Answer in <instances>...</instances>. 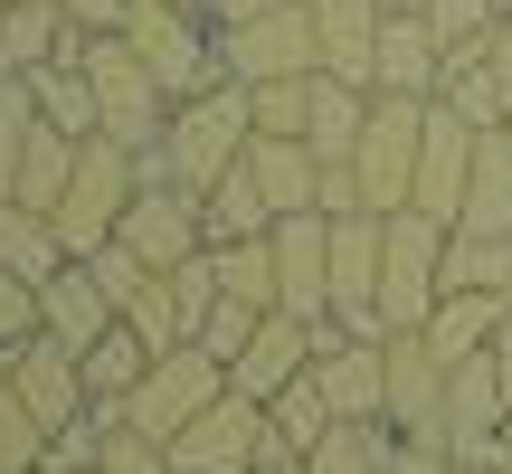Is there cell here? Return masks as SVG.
I'll return each instance as SVG.
<instances>
[{
    "label": "cell",
    "mask_w": 512,
    "mask_h": 474,
    "mask_svg": "<svg viewBox=\"0 0 512 474\" xmlns=\"http://www.w3.org/2000/svg\"><path fill=\"white\" fill-rule=\"evenodd\" d=\"M512 437V408H503V370H494V342L446 361V456H475V446Z\"/></svg>",
    "instance_id": "16"
},
{
    "label": "cell",
    "mask_w": 512,
    "mask_h": 474,
    "mask_svg": "<svg viewBox=\"0 0 512 474\" xmlns=\"http://www.w3.org/2000/svg\"><path fill=\"white\" fill-rule=\"evenodd\" d=\"M152 361H162V351H152L133 323H114L105 342L86 351V389H95V408H114V418H124V399L143 389V370H152Z\"/></svg>",
    "instance_id": "29"
},
{
    "label": "cell",
    "mask_w": 512,
    "mask_h": 474,
    "mask_svg": "<svg viewBox=\"0 0 512 474\" xmlns=\"http://www.w3.org/2000/svg\"><path fill=\"white\" fill-rule=\"evenodd\" d=\"M380 237H389L380 209H351V219H332V323H351V332H370V294H380Z\"/></svg>",
    "instance_id": "18"
},
{
    "label": "cell",
    "mask_w": 512,
    "mask_h": 474,
    "mask_svg": "<svg viewBox=\"0 0 512 474\" xmlns=\"http://www.w3.org/2000/svg\"><path fill=\"white\" fill-rule=\"evenodd\" d=\"M133 190H143V152H133V143H114V133H86L67 200L48 209V219H57V237H67V256H95V247H114V228H124Z\"/></svg>",
    "instance_id": "3"
},
{
    "label": "cell",
    "mask_w": 512,
    "mask_h": 474,
    "mask_svg": "<svg viewBox=\"0 0 512 474\" xmlns=\"http://www.w3.org/2000/svg\"><path fill=\"white\" fill-rule=\"evenodd\" d=\"M133 10H143V0H67V19H76V29H86V38H105V29H124Z\"/></svg>",
    "instance_id": "46"
},
{
    "label": "cell",
    "mask_w": 512,
    "mask_h": 474,
    "mask_svg": "<svg viewBox=\"0 0 512 474\" xmlns=\"http://www.w3.org/2000/svg\"><path fill=\"white\" fill-rule=\"evenodd\" d=\"M0 266H10V275H29V285H48V275L67 266V237H57V219H48V209L0 200Z\"/></svg>",
    "instance_id": "27"
},
{
    "label": "cell",
    "mask_w": 512,
    "mask_h": 474,
    "mask_svg": "<svg viewBox=\"0 0 512 474\" xmlns=\"http://www.w3.org/2000/svg\"><path fill=\"white\" fill-rule=\"evenodd\" d=\"M76 152H86V133H57L48 114H38L29 152H19V190H10V200H29V209H57V200H67V181H76Z\"/></svg>",
    "instance_id": "28"
},
{
    "label": "cell",
    "mask_w": 512,
    "mask_h": 474,
    "mask_svg": "<svg viewBox=\"0 0 512 474\" xmlns=\"http://www.w3.org/2000/svg\"><path fill=\"white\" fill-rule=\"evenodd\" d=\"M219 57L238 86H275V76H313L323 48H313V10L304 0H275L256 19H219Z\"/></svg>",
    "instance_id": "7"
},
{
    "label": "cell",
    "mask_w": 512,
    "mask_h": 474,
    "mask_svg": "<svg viewBox=\"0 0 512 474\" xmlns=\"http://www.w3.org/2000/svg\"><path fill=\"white\" fill-rule=\"evenodd\" d=\"M465 181H475V124L446 114V105H427V143H418V190H408V209H427V219L456 228Z\"/></svg>",
    "instance_id": "17"
},
{
    "label": "cell",
    "mask_w": 512,
    "mask_h": 474,
    "mask_svg": "<svg viewBox=\"0 0 512 474\" xmlns=\"http://www.w3.org/2000/svg\"><path fill=\"white\" fill-rule=\"evenodd\" d=\"M171 294H181V323L200 332L209 313H219V247H200V256H181V266H171Z\"/></svg>",
    "instance_id": "41"
},
{
    "label": "cell",
    "mask_w": 512,
    "mask_h": 474,
    "mask_svg": "<svg viewBox=\"0 0 512 474\" xmlns=\"http://www.w3.org/2000/svg\"><path fill=\"white\" fill-rule=\"evenodd\" d=\"M105 474H171V446L114 418V437H105Z\"/></svg>",
    "instance_id": "43"
},
{
    "label": "cell",
    "mask_w": 512,
    "mask_h": 474,
    "mask_svg": "<svg viewBox=\"0 0 512 474\" xmlns=\"http://www.w3.org/2000/svg\"><path fill=\"white\" fill-rule=\"evenodd\" d=\"M456 474H512V437H494V446H475V456H456Z\"/></svg>",
    "instance_id": "47"
},
{
    "label": "cell",
    "mask_w": 512,
    "mask_h": 474,
    "mask_svg": "<svg viewBox=\"0 0 512 474\" xmlns=\"http://www.w3.org/2000/svg\"><path fill=\"white\" fill-rule=\"evenodd\" d=\"M124 38L143 48V67L162 76V95H171V105H181V95H209V86H228L219 19H209V10H181V0H143V10L124 19Z\"/></svg>",
    "instance_id": "4"
},
{
    "label": "cell",
    "mask_w": 512,
    "mask_h": 474,
    "mask_svg": "<svg viewBox=\"0 0 512 474\" xmlns=\"http://www.w3.org/2000/svg\"><path fill=\"white\" fill-rule=\"evenodd\" d=\"M437 76H446V38L427 29V10H389L380 57H370V95H437Z\"/></svg>",
    "instance_id": "19"
},
{
    "label": "cell",
    "mask_w": 512,
    "mask_h": 474,
    "mask_svg": "<svg viewBox=\"0 0 512 474\" xmlns=\"http://www.w3.org/2000/svg\"><path fill=\"white\" fill-rule=\"evenodd\" d=\"M256 323H266V313H256V304H238V294H219V313H209V323L190 332V342H200L209 361H238V351L256 342Z\"/></svg>",
    "instance_id": "42"
},
{
    "label": "cell",
    "mask_w": 512,
    "mask_h": 474,
    "mask_svg": "<svg viewBox=\"0 0 512 474\" xmlns=\"http://www.w3.org/2000/svg\"><path fill=\"white\" fill-rule=\"evenodd\" d=\"M266 237H275V304L304 313V323H332V219L323 209H294Z\"/></svg>",
    "instance_id": "12"
},
{
    "label": "cell",
    "mask_w": 512,
    "mask_h": 474,
    "mask_svg": "<svg viewBox=\"0 0 512 474\" xmlns=\"http://www.w3.org/2000/svg\"><path fill=\"white\" fill-rule=\"evenodd\" d=\"M437 304H446V219H427V209H389L370 332H427Z\"/></svg>",
    "instance_id": "2"
},
{
    "label": "cell",
    "mask_w": 512,
    "mask_h": 474,
    "mask_svg": "<svg viewBox=\"0 0 512 474\" xmlns=\"http://www.w3.org/2000/svg\"><path fill=\"white\" fill-rule=\"evenodd\" d=\"M313 380H323L332 418H380V408H389V342H380V332H351V323H323Z\"/></svg>",
    "instance_id": "14"
},
{
    "label": "cell",
    "mask_w": 512,
    "mask_h": 474,
    "mask_svg": "<svg viewBox=\"0 0 512 474\" xmlns=\"http://www.w3.org/2000/svg\"><path fill=\"white\" fill-rule=\"evenodd\" d=\"M389 342V437H437L446 446V361L427 332H380Z\"/></svg>",
    "instance_id": "13"
},
{
    "label": "cell",
    "mask_w": 512,
    "mask_h": 474,
    "mask_svg": "<svg viewBox=\"0 0 512 474\" xmlns=\"http://www.w3.org/2000/svg\"><path fill=\"white\" fill-rule=\"evenodd\" d=\"M219 294L275 313V237H219Z\"/></svg>",
    "instance_id": "34"
},
{
    "label": "cell",
    "mask_w": 512,
    "mask_h": 474,
    "mask_svg": "<svg viewBox=\"0 0 512 474\" xmlns=\"http://www.w3.org/2000/svg\"><path fill=\"white\" fill-rule=\"evenodd\" d=\"M437 105H446V114H465V124H475V133H503V124H512V95H503L494 57H484V38H475V48H446Z\"/></svg>",
    "instance_id": "25"
},
{
    "label": "cell",
    "mask_w": 512,
    "mask_h": 474,
    "mask_svg": "<svg viewBox=\"0 0 512 474\" xmlns=\"http://www.w3.org/2000/svg\"><path fill=\"white\" fill-rule=\"evenodd\" d=\"M427 105H437V95H370V133H361V152H351V171H361V200L380 209V219L408 209V190H418Z\"/></svg>",
    "instance_id": "6"
},
{
    "label": "cell",
    "mask_w": 512,
    "mask_h": 474,
    "mask_svg": "<svg viewBox=\"0 0 512 474\" xmlns=\"http://www.w3.org/2000/svg\"><path fill=\"white\" fill-rule=\"evenodd\" d=\"M38 456H48V427H38V408L0 370V474H38Z\"/></svg>",
    "instance_id": "38"
},
{
    "label": "cell",
    "mask_w": 512,
    "mask_h": 474,
    "mask_svg": "<svg viewBox=\"0 0 512 474\" xmlns=\"http://www.w3.org/2000/svg\"><path fill=\"white\" fill-rule=\"evenodd\" d=\"M76 57H86V76H95L105 133H114V143H133V152H152L171 133V95H162V76L143 67V48H133L124 29H105V38H76Z\"/></svg>",
    "instance_id": "5"
},
{
    "label": "cell",
    "mask_w": 512,
    "mask_h": 474,
    "mask_svg": "<svg viewBox=\"0 0 512 474\" xmlns=\"http://www.w3.org/2000/svg\"><path fill=\"white\" fill-rule=\"evenodd\" d=\"M114 323H133L152 351H181V342H190V323H181V294H171V275H143V285L124 294V313H114Z\"/></svg>",
    "instance_id": "37"
},
{
    "label": "cell",
    "mask_w": 512,
    "mask_h": 474,
    "mask_svg": "<svg viewBox=\"0 0 512 474\" xmlns=\"http://www.w3.org/2000/svg\"><path fill=\"white\" fill-rule=\"evenodd\" d=\"M247 171H256V190H266L275 219H294V209H323V152L294 143V133H256V143H247Z\"/></svg>",
    "instance_id": "22"
},
{
    "label": "cell",
    "mask_w": 512,
    "mask_h": 474,
    "mask_svg": "<svg viewBox=\"0 0 512 474\" xmlns=\"http://www.w3.org/2000/svg\"><path fill=\"white\" fill-rule=\"evenodd\" d=\"M380 474H456V456H446L437 437H389V456H380Z\"/></svg>",
    "instance_id": "45"
},
{
    "label": "cell",
    "mask_w": 512,
    "mask_h": 474,
    "mask_svg": "<svg viewBox=\"0 0 512 474\" xmlns=\"http://www.w3.org/2000/svg\"><path fill=\"white\" fill-rule=\"evenodd\" d=\"M313 351H323V323H304V313H285V304H275L266 323H256V342L238 351V361H228V389L266 408L275 389H294V380L313 370Z\"/></svg>",
    "instance_id": "15"
},
{
    "label": "cell",
    "mask_w": 512,
    "mask_h": 474,
    "mask_svg": "<svg viewBox=\"0 0 512 474\" xmlns=\"http://www.w3.org/2000/svg\"><path fill=\"white\" fill-rule=\"evenodd\" d=\"M114 237H124L152 275H171L181 256H200V247H219V237H209V200L181 190V181H162V171H143V190H133V209H124Z\"/></svg>",
    "instance_id": "9"
},
{
    "label": "cell",
    "mask_w": 512,
    "mask_h": 474,
    "mask_svg": "<svg viewBox=\"0 0 512 474\" xmlns=\"http://www.w3.org/2000/svg\"><path fill=\"white\" fill-rule=\"evenodd\" d=\"M389 10H427V0H389Z\"/></svg>",
    "instance_id": "51"
},
{
    "label": "cell",
    "mask_w": 512,
    "mask_h": 474,
    "mask_svg": "<svg viewBox=\"0 0 512 474\" xmlns=\"http://www.w3.org/2000/svg\"><path fill=\"white\" fill-rule=\"evenodd\" d=\"M0 370H10V389L38 408V427H67V418H86V408H95V389H86V351L57 342V332H29L19 351H0Z\"/></svg>",
    "instance_id": "11"
},
{
    "label": "cell",
    "mask_w": 512,
    "mask_h": 474,
    "mask_svg": "<svg viewBox=\"0 0 512 474\" xmlns=\"http://www.w3.org/2000/svg\"><path fill=\"white\" fill-rule=\"evenodd\" d=\"M256 133H294L304 143V114H313V76H275V86H247Z\"/></svg>",
    "instance_id": "39"
},
{
    "label": "cell",
    "mask_w": 512,
    "mask_h": 474,
    "mask_svg": "<svg viewBox=\"0 0 512 474\" xmlns=\"http://www.w3.org/2000/svg\"><path fill=\"white\" fill-rule=\"evenodd\" d=\"M181 10H209V0H181ZM209 19H219V10H209Z\"/></svg>",
    "instance_id": "52"
},
{
    "label": "cell",
    "mask_w": 512,
    "mask_h": 474,
    "mask_svg": "<svg viewBox=\"0 0 512 474\" xmlns=\"http://www.w3.org/2000/svg\"><path fill=\"white\" fill-rule=\"evenodd\" d=\"M29 95H38V114H48L57 133H105V105H95L86 57H57V67H38V76H29Z\"/></svg>",
    "instance_id": "31"
},
{
    "label": "cell",
    "mask_w": 512,
    "mask_h": 474,
    "mask_svg": "<svg viewBox=\"0 0 512 474\" xmlns=\"http://www.w3.org/2000/svg\"><path fill=\"white\" fill-rule=\"evenodd\" d=\"M247 143H256V105H247L238 76H228V86L171 105V133L143 152V171H162V181H181V190H219L228 171L247 162Z\"/></svg>",
    "instance_id": "1"
},
{
    "label": "cell",
    "mask_w": 512,
    "mask_h": 474,
    "mask_svg": "<svg viewBox=\"0 0 512 474\" xmlns=\"http://www.w3.org/2000/svg\"><path fill=\"white\" fill-rule=\"evenodd\" d=\"M266 427H275V437H285V446H304V456H313V446H323V437H332V427H342V418H332L323 380H313V370H304V380H294V389H275V399H266Z\"/></svg>",
    "instance_id": "33"
},
{
    "label": "cell",
    "mask_w": 512,
    "mask_h": 474,
    "mask_svg": "<svg viewBox=\"0 0 512 474\" xmlns=\"http://www.w3.org/2000/svg\"><path fill=\"white\" fill-rule=\"evenodd\" d=\"M380 456H389V418H342L304 456V474H380Z\"/></svg>",
    "instance_id": "35"
},
{
    "label": "cell",
    "mask_w": 512,
    "mask_h": 474,
    "mask_svg": "<svg viewBox=\"0 0 512 474\" xmlns=\"http://www.w3.org/2000/svg\"><path fill=\"white\" fill-rule=\"evenodd\" d=\"M266 437H275V427H266V408L228 389V399H209L200 418L171 437V474H256Z\"/></svg>",
    "instance_id": "10"
},
{
    "label": "cell",
    "mask_w": 512,
    "mask_h": 474,
    "mask_svg": "<svg viewBox=\"0 0 512 474\" xmlns=\"http://www.w3.org/2000/svg\"><path fill=\"white\" fill-rule=\"evenodd\" d=\"M219 19H256V10H275V0H209Z\"/></svg>",
    "instance_id": "50"
},
{
    "label": "cell",
    "mask_w": 512,
    "mask_h": 474,
    "mask_svg": "<svg viewBox=\"0 0 512 474\" xmlns=\"http://www.w3.org/2000/svg\"><path fill=\"white\" fill-rule=\"evenodd\" d=\"M512 0H427V29L446 38V48H475V38H494V19Z\"/></svg>",
    "instance_id": "40"
},
{
    "label": "cell",
    "mask_w": 512,
    "mask_h": 474,
    "mask_svg": "<svg viewBox=\"0 0 512 474\" xmlns=\"http://www.w3.org/2000/svg\"><path fill=\"white\" fill-rule=\"evenodd\" d=\"M95 474H105V465H95Z\"/></svg>",
    "instance_id": "54"
},
{
    "label": "cell",
    "mask_w": 512,
    "mask_h": 474,
    "mask_svg": "<svg viewBox=\"0 0 512 474\" xmlns=\"http://www.w3.org/2000/svg\"><path fill=\"white\" fill-rule=\"evenodd\" d=\"M76 19H67V0H10V29H0V67L10 76H38V67H57V57H76Z\"/></svg>",
    "instance_id": "23"
},
{
    "label": "cell",
    "mask_w": 512,
    "mask_h": 474,
    "mask_svg": "<svg viewBox=\"0 0 512 474\" xmlns=\"http://www.w3.org/2000/svg\"><path fill=\"white\" fill-rule=\"evenodd\" d=\"M503 294H465V285H446V304L427 313V342H437V361H465V351H484L503 332Z\"/></svg>",
    "instance_id": "30"
},
{
    "label": "cell",
    "mask_w": 512,
    "mask_h": 474,
    "mask_svg": "<svg viewBox=\"0 0 512 474\" xmlns=\"http://www.w3.org/2000/svg\"><path fill=\"white\" fill-rule=\"evenodd\" d=\"M456 228L512 237V124H503V133H475V181H465V209H456Z\"/></svg>",
    "instance_id": "26"
},
{
    "label": "cell",
    "mask_w": 512,
    "mask_h": 474,
    "mask_svg": "<svg viewBox=\"0 0 512 474\" xmlns=\"http://www.w3.org/2000/svg\"><path fill=\"white\" fill-rule=\"evenodd\" d=\"M446 285H465V294H503V304H512V237L446 228Z\"/></svg>",
    "instance_id": "32"
},
{
    "label": "cell",
    "mask_w": 512,
    "mask_h": 474,
    "mask_svg": "<svg viewBox=\"0 0 512 474\" xmlns=\"http://www.w3.org/2000/svg\"><path fill=\"white\" fill-rule=\"evenodd\" d=\"M370 133V86H351V76L313 67V114H304V143L323 152V162H351Z\"/></svg>",
    "instance_id": "24"
},
{
    "label": "cell",
    "mask_w": 512,
    "mask_h": 474,
    "mask_svg": "<svg viewBox=\"0 0 512 474\" xmlns=\"http://www.w3.org/2000/svg\"><path fill=\"white\" fill-rule=\"evenodd\" d=\"M304 10H313V48H323V67L351 76V86H370V57H380L389 0H304Z\"/></svg>",
    "instance_id": "21"
},
{
    "label": "cell",
    "mask_w": 512,
    "mask_h": 474,
    "mask_svg": "<svg viewBox=\"0 0 512 474\" xmlns=\"http://www.w3.org/2000/svg\"><path fill=\"white\" fill-rule=\"evenodd\" d=\"M484 57H494V76H503V95H512V10L494 19V38H484Z\"/></svg>",
    "instance_id": "48"
},
{
    "label": "cell",
    "mask_w": 512,
    "mask_h": 474,
    "mask_svg": "<svg viewBox=\"0 0 512 474\" xmlns=\"http://www.w3.org/2000/svg\"><path fill=\"white\" fill-rule=\"evenodd\" d=\"M200 200H209V237H266V228H275V209H266V190H256L247 162L228 171L219 190H200Z\"/></svg>",
    "instance_id": "36"
},
{
    "label": "cell",
    "mask_w": 512,
    "mask_h": 474,
    "mask_svg": "<svg viewBox=\"0 0 512 474\" xmlns=\"http://www.w3.org/2000/svg\"><path fill=\"white\" fill-rule=\"evenodd\" d=\"M38 332H57V342H76V351H95V342L114 332V294L95 285L86 256H67V266L38 285Z\"/></svg>",
    "instance_id": "20"
},
{
    "label": "cell",
    "mask_w": 512,
    "mask_h": 474,
    "mask_svg": "<svg viewBox=\"0 0 512 474\" xmlns=\"http://www.w3.org/2000/svg\"><path fill=\"white\" fill-rule=\"evenodd\" d=\"M0 29H10V0H0Z\"/></svg>",
    "instance_id": "53"
},
{
    "label": "cell",
    "mask_w": 512,
    "mask_h": 474,
    "mask_svg": "<svg viewBox=\"0 0 512 474\" xmlns=\"http://www.w3.org/2000/svg\"><path fill=\"white\" fill-rule=\"evenodd\" d=\"M494 370H503V408H512V313H503V332H494Z\"/></svg>",
    "instance_id": "49"
},
{
    "label": "cell",
    "mask_w": 512,
    "mask_h": 474,
    "mask_svg": "<svg viewBox=\"0 0 512 474\" xmlns=\"http://www.w3.org/2000/svg\"><path fill=\"white\" fill-rule=\"evenodd\" d=\"M209 399H228V361H209L200 342H181V351H162V361L143 370V389L124 399V427H143V437H162V446H171Z\"/></svg>",
    "instance_id": "8"
},
{
    "label": "cell",
    "mask_w": 512,
    "mask_h": 474,
    "mask_svg": "<svg viewBox=\"0 0 512 474\" xmlns=\"http://www.w3.org/2000/svg\"><path fill=\"white\" fill-rule=\"evenodd\" d=\"M29 332H38V285H29V275H10V266H0V351H19Z\"/></svg>",
    "instance_id": "44"
}]
</instances>
